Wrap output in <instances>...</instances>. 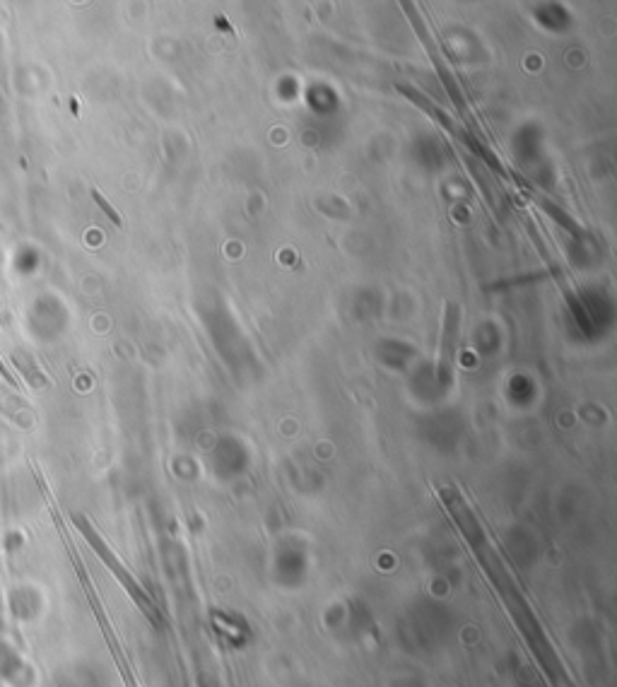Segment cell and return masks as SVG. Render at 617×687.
<instances>
[{"label":"cell","instance_id":"cell-3","mask_svg":"<svg viewBox=\"0 0 617 687\" xmlns=\"http://www.w3.org/2000/svg\"><path fill=\"white\" fill-rule=\"evenodd\" d=\"M396 90L401 92V95L408 97L410 102H415L417 107H420L422 111H425V114H430L432 119H437L439 123H442V126L446 128V131H449V133H454V123H451L449 116L442 114V111H439L437 107H434V104L430 102V99H427V97H422L420 92L413 90V87H408V85H396Z\"/></svg>","mask_w":617,"mask_h":687},{"label":"cell","instance_id":"cell-2","mask_svg":"<svg viewBox=\"0 0 617 687\" xmlns=\"http://www.w3.org/2000/svg\"><path fill=\"white\" fill-rule=\"evenodd\" d=\"M458 319H461V311H458L456 304H449V309H446V321H444L442 355H439V379L442 381H449L451 377V364H454V355H456Z\"/></svg>","mask_w":617,"mask_h":687},{"label":"cell","instance_id":"cell-6","mask_svg":"<svg viewBox=\"0 0 617 687\" xmlns=\"http://www.w3.org/2000/svg\"><path fill=\"white\" fill-rule=\"evenodd\" d=\"M92 198H94V201H97L99 208H102L104 213H107V215L111 217V222H114V225H121V215L116 213V210L111 208V205H109L107 201H104V196H102V193H99L97 189H94V191H92Z\"/></svg>","mask_w":617,"mask_h":687},{"label":"cell","instance_id":"cell-4","mask_svg":"<svg viewBox=\"0 0 617 687\" xmlns=\"http://www.w3.org/2000/svg\"><path fill=\"white\" fill-rule=\"evenodd\" d=\"M398 3H401V8L405 10V15H408L410 25L415 27L417 37H420L422 44L427 46V51H430L432 58H437V54H434V41L430 39V32H427V27H425V22H422V17L417 15V10H415V3H413V0H398Z\"/></svg>","mask_w":617,"mask_h":687},{"label":"cell","instance_id":"cell-1","mask_svg":"<svg viewBox=\"0 0 617 687\" xmlns=\"http://www.w3.org/2000/svg\"><path fill=\"white\" fill-rule=\"evenodd\" d=\"M73 524H75V528H78V531L82 533V536H85V540H87V543H90V548L94 550V553L99 555V560H102L104 565L109 567V572L114 574V577L121 581V586L128 591V596L133 598L135 606H138L140 610H143L145 615H148L150 622H155V625H162L160 610L155 608V603L150 601V596L143 591V586H140L138 581H135L133 574L128 572V569L121 565L119 557L111 553V548H109L107 543H104V538L99 536L97 531H94V526L90 524V521H87L82 514H73Z\"/></svg>","mask_w":617,"mask_h":687},{"label":"cell","instance_id":"cell-5","mask_svg":"<svg viewBox=\"0 0 617 687\" xmlns=\"http://www.w3.org/2000/svg\"><path fill=\"white\" fill-rule=\"evenodd\" d=\"M540 205H543V208H545V210H548V213H550L552 217H555V220H557V222H560V225H562L564 229H567V232H572V234H574V237H581V229H579V225H577V222H574V220H572V217H569V215H564L560 208H555V205H552V203H548V201H540Z\"/></svg>","mask_w":617,"mask_h":687},{"label":"cell","instance_id":"cell-7","mask_svg":"<svg viewBox=\"0 0 617 687\" xmlns=\"http://www.w3.org/2000/svg\"><path fill=\"white\" fill-rule=\"evenodd\" d=\"M0 374H3V377H5V379H8V381H10V384H15V377H13V374H10V372H8V369H5V367H3V362H0Z\"/></svg>","mask_w":617,"mask_h":687}]
</instances>
